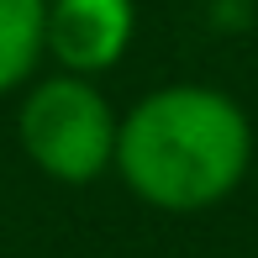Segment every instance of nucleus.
I'll return each instance as SVG.
<instances>
[{
	"label": "nucleus",
	"instance_id": "f03ea898",
	"mask_svg": "<svg viewBox=\"0 0 258 258\" xmlns=\"http://www.w3.org/2000/svg\"><path fill=\"white\" fill-rule=\"evenodd\" d=\"M116 132L121 116L100 95L95 79L42 74L21 90L16 143L37 174L58 184H95L116 169Z\"/></svg>",
	"mask_w": 258,
	"mask_h": 258
},
{
	"label": "nucleus",
	"instance_id": "20e7f679",
	"mask_svg": "<svg viewBox=\"0 0 258 258\" xmlns=\"http://www.w3.org/2000/svg\"><path fill=\"white\" fill-rule=\"evenodd\" d=\"M48 53V0H0V95L37 79Z\"/></svg>",
	"mask_w": 258,
	"mask_h": 258
},
{
	"label": "nucleus",
	"instance_id": "7ed1b4c3",
	"mask_svg": "<svg viewBox=\"0 0 258 258\" xmlns=\"http://www.w3.org/2000/svg\"><path fill=\"white\" fill-rule=\"evenodd\" d=\"M132 0H48V58L58 63V74L95 79L116 69L132 48Z\"/></svg>",
	"mask_w": 258,
	"mask_h": 258
},
{
	"label": "nucleus",
	"instance_id": "f257e3e1",
	"mask_svg": "<svg viewBox=\"0 0 258 258\" xmlns=\"http://www.w3.org/2000/svg\"><path fill=\"white\" fill-rule=\"evenodd\" d=\"M253 169V121L227 90L163 85L121 116L116 174L143 206L201 216Z\"/></svg>",
	"mask_w": 258,
	"mask_h": 258
}]
</instances>
